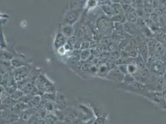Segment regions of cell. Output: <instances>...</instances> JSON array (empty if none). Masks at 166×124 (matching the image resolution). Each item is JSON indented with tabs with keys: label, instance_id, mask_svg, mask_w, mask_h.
I'll return each instance as SVG.
<instances>
[{
	"label": "cell",
	"instance_id": "20",
	"mask_svg": "<svg viewBox=\"0 0 166 124\" xmlns=\"http://www.w3.org/2000/svg\"><path fill=\"white\" fill-rule=\"evenodd\" d=\"M164 79H165V82H166V72H165V73H164Z\"/></svg>",
	"mask_w": 166,
	"mask_h": 124
},
{
	"label": "cell",
	"instance_id": "11",
	"mask_svg": "<svg viewBox=\"0 0 166 124\" xmlns=\"http://www.w3.org/2000/svg\"><path fill=\"white\" fill-rule=\"evenodd\" d=\"M101 9L104 14L109 17H112L115 15L114 11H113V7L112 6V4L101 5Z\"/></svg>",
	"mask_w": 166,
	"mask_h": 124
},
{
	"label": "cell",
	"instance_id": "10",
	"mask_svg": "<svg viewBox=\"0 0 166 124\" xmlns=\"http://www.w3.org/2000/svg\"><path fill=\"white\" fill-rule=\"evenodd\" d=\"M110 19L112 21V22H120L124 24L126 21L127 17L125 13H124V12H122L120 14L113 16L111 17Z\"/></svg>",
	"mask_w": 166,
	"mask_h": 124
},
{
	"label": "cell",
	"instance_id": "19",
	"mask_svg": "<svg viewBox=\"0 0 166 124\" xmlns=\"http://www.w3.org/2000/svg\"><path fill=\"white\" fill-rule=\"evenodd\" d=\"M112 1H113V3H119L120 0H112Z\"/></svg>",
	"mask_w": 166,
	"mask_h": 124
},
{
	"label": "cell",
	"instance_id": "12",
	"mask_svg": "<svg viewBox=\"0 0 166 124\" xmlns=\"http://www.w3.org/2000/svg\"><path fill=\"white\" fill-rule=\"evenodd\" d=\"M97 0H87L86 4V7L88 10H91L92 9L95 8L98 4Z\"/></svg>",
	"mask_w": 166,
	"mask_h": 124
},
{
	"label": "cell",
	"instance_id": "1",
	"mask_svg": "<svg viewBox=\"0 0 166 124\" xmlns=\"http://www.w3.org/2000/svg\"><path fill=\"white\" fill-rule=\"evenodd\" d=\"M81 12L82 8L69 9L65 13L62 24L73 25L80 19Z\"/></svg>",
	"mask_w": 166,
	"mask_h": 124
},
{
	"label": "cell",
	"instance_id": "5",
	"mask_svg": "<svg viewBox=\"0 0 166 124\" xmlns=\"http://www.w3.org/2000/svg\"><path fill=\"white\" fill-rule=\"evenodd\" d=\"M125 76V75H124L123 73H122L117 67L116 69L115 68L112 69L108 73L107 75V78L111 81L118 82L121 83L122 82H124Z\"/></svg>",
	"mask_w": 166,
	"mask_h": 124
},
{
	"label": "cell",
	"instance_id": "3",
	"mask_svg": "<svg viewBox=\"0 0 166 124\" xmlns=\"http://www.w3.org/2000/svg\"><path fill=\"white\" fill-rule=\"evenodd\" d=\"M108 17H109L107 16H102L98 20L96 25H97V28L99 32L102 33H106L109 30H110L112 27L113 28V23H110L112 21L111 19H109Z\"/></svg>",
	"mask_w": 166,
	"mask_h": 124
},
{
	"label": "cell",
	"instance_id": "17",
	"mask_svg": "<svg viewBox=\"0 0 166 124\" xmlns=\"http://www.w3.org/2000/svg\"><path fill=\"white\" fill-rule=\"evenodd\" d=\"M1 50H6V48H7V43L3 31L1 34Z\"/></svg>",
	"mask_w": 166,
	"mask_h": 124
},
{
	"label": "cell",
	"instance_id": "15",
	"mask_svg": "<svg viewBox=\"0 0 166 124\" xmlns=\"http://www.w3.org/2000/svg\"><path fill=\"white\" fill-rule=\"evenodd\" d=\"M152 68L153 69L154 73H159L160 74V72H162V66L161 65V64H158V63H154L152 66H151Z\"/></svg>",
	"mask_w": 166,
	"mask_h": 124
},
{
	"label": "cell",
	"instance_id": "14",
	"mask_svg": "<svg viewBox=\"0 0 166 124\" xmlns=\"http://www.w3.org/2000/svg\"><path fill=\"white\" fill-rule=\"evenodd\" d=\"M24 95V93L23 91H22L21 90H17L15 91L13 93V94H11V97H13L14 99H17V98H20V97H22Z\"/></svg>",
	"mask_w": 166,
	"mask_h": 124
},
{
	"label": "cell",
	"instance_id": "4",
	"mask_svg": "<svg viewBox=\"0 0 166 124\" xmlns=\"http://www.w3.org/2000/svg\"><path fill=\"white\" fill-rule=\"evenodd\" d=\"M28 66V65L14 69L13 76L16 81L21 82L29 76L30 69Z\"/></svg>",
	"mask_w": 166,
	"mask_h": 124
},
{
	"label": "cell",
	"instance_id": "6",
	"mask_svg": "<svg viewBox=\"0 0 166 124\" xmlns=\"http://www.w3.org/2000/svg\"><path fill=\"white\" fill-rule=\"evenodd\" d=\"M67 41L68 39L66 37H65L64 35L60 32V31L57 32L55 35L53 42L54 48L55 50V51L60 47L65 46Z\"/></svg>",
	"mask_w": 166,
	"mask_h": 124
},
{
	"label": "cell",
	"instance_id": "16",
	"mask_svg": "<svg viewBox=\"0 0 166 124\" xmlns=\"http://www.w3.org/2000/svg\"><path fill=\"white\" fill-rule=\"evenodd\" d=\"M56 52L57 53V54L60 56V57H64L65 55H66V54L68 53V51L66 50V49L65 48L64 46L60 47L59 49H58L56 50Z\"/></svg>",
	"mask_w": 166,
	"mask_h": 124
},
{
	"label": "cell",
	"instance_id": "18",
	"mask_svg": "<svg viewBox=\"0 0 166 124\" xmlns=\"http://www.w3.org/2000/svg\"><path fill=\"white\" fill-rule=\"evenodd\" d=\"M90 55V52H89V50H84L83 51V52L81 53V57L83 60H85L86 58H88L89 57Z\"/></svg>",
	"mask_w": 166,
	"mask_h": 124
},
{
	"label": "cell",
	"instance_id": "9",
	"mask_svg": "<svg viewBox=\"0 0 166 124\" xmlns=\"http://www.w3.org/2000/svg\"><path fill=\"white\" fill-rule=\"evenodd\" d=\"M1 57L2 61H10L15 58L14 55L11 52L7 51V50H1Z\"/></svg>",
	"mask_w": 166,
	"mask_h": 124
},
{
	"label": "cell",
	"instance_id": "2",
	"mask_svg": "<svg viewBox=\"0 0 166 124\" xmlns=\"http://www.w3.org/2000/svg\"><path fill=\"white\" fill-rule=\"evenodd\" d=\"M36 86L39 91L45 93H52L55 88L45 76L40 75L36 81Z\"/></svg>",
	"mask_w": 166,
	"mask_h": 124
},
{
	"label": "cell",
	"instance_id": "8",
	"mask_svg": "<svg viewBox=\"0 0 166 124\" xmlns=\"http://www.w3.org/2000/svg\"><path fill=\"white\" fill-rule=\"evenodd\" d=\"M11 64L12 67H13L14 68H18L28 65V63H25L22 60L18 58V57H15L14 58H13L11 61Z\"/></svg>",
	"mask_w": 166,
	"mask_h": 124
},
{
	"label": "cell",
	"instance_id": "13",
	"mask_svg": "<svg viewBox=\"0 0 166 124\" xmlns=\"http://www.w3.org/2000/svg\"><path fill=\"white\" fill-rule=\"evenodd\" d=\"M113 28L118 32H121L124 31V24L120 22H113Z\"/></svg>",
	"mask_w": 166,
	"mask_h": 124
},
{
	"label": "cell",
	"instance_id": "7",
	"mask_svg": "<svg viewBox=\"0 0 166 124\" xmlns=\"http://www.w3.org/2000/svg\"><path fill=\"white\" fill-rule=\"evenodd\" d=\"M60 31L68 39L73 37L75 34V29L73 27V25L69 24H62L60 29Z\"/></svg>",
	"mask_w": 166,
	"mask_h": 124
}]
</instances>
